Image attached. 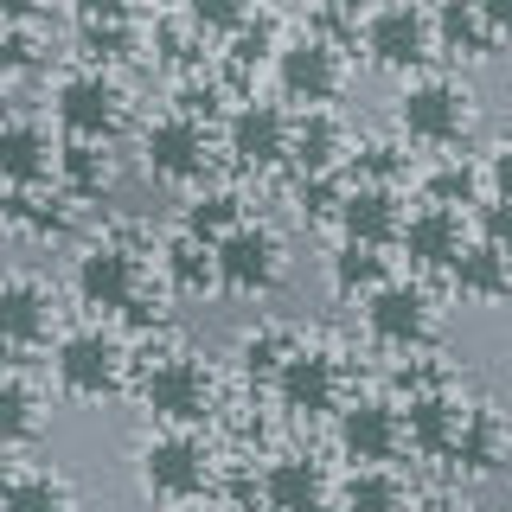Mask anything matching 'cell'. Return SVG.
Returning <instances> with one entry per match:
<instances>
[{
    "instance_id": "3957f363",
    "label": "cell",
    "mask_w": 512,
    "mask_h": 512,
    "mask_svg": "<svg viewBox=\"0 0 512 512\" xmlns=\"http://www.w3.org/2000/svg\"><path fill=\"white\" fill-rule=\"evenodd\" d=\"M52 372H58V384L71 397H109L122 384V346H116V333H103V327L64 333L58 352H52Z\"/></svg>"
},
{
    "instance_id": "8992f818",
    "label": "cell",
    "mask_w": 512,
    "mask_h": 512,
    "mask_svg": "<svg viewBox=\"0 0 512 512\" xmlns=\"http://www.w3.org/2000/svg\"><path fill=\"white\" fill-rule=\"evenodd\" d=\"M276 397L288 416H327L340 404V365H333V352L320 346H288V359L276 365Z\"/></svg>"
},
{
    "instance_id": "7a4b0ae2",
    "label": "cell",
    "mask_w": 512,
    "mask_h": 512,
    "mask_svg": "<svg viewBox=\"0 0 512 512\" xmlns=\"http://www.w3.org/2000/svg\"><path fill=\"white\" fill-rule=\"evenodd\" d=\"M212 276L237 295H256V288H276L282 276V237L269 224H231V231L212 244Z\"/></svg>"
},
{
    "instance_id": "836d02e7",
    "label": "cell",
    "mask_w": 512,
    "mask_h": 512,
    "mask_svg": "<svg viewBox=\"0 0 512 512\" xmlns=\"http://www.w3.org/2000/svg\"><path fill=\"white\" fill-rule=\"evenodd\" d=\"M340 180H333V173H314V180H301L295 186V199H301V212L308 218H333V205H340Z\"/></svg>"
},
{
    "instance_id": "e0dca14e",
    "label": "cell",
    "mask_w": 512,
    "mask_h": 512,
    "mask_svg": "<svg viewBox=\"0 0 512 512\" xmlns=\"http://www.w3.org/2000/svg\"><path fill=\"white\" fill-rule=\"evenodd\" d=\"M263 506L269 512H320L327 506V474L314 455H276L263 468Z\"/></svg>"
},
{
    "instance_id": "ab89813d",
    "label": "cell",
    "mask_w": 512,
    "mask_h": 512,
    "mask_svg": "<svg viewBox=\"0 0 512 512\" xmlns=\"http://www.w3.org/2000/svg\"><path fill=\"white\" fill-rule=\"evenodd\" d=\"M32 13H39V0H0V26H20Z\"/></svg>"
},
{
    "instance_id": "484cf974",
    "label": "cell",
    "mask_w": 512,
    "mask_h": 512,
    "mask_svg": "<svg viewBox=\"0 0 512 512\" xmlns=\"http://www.w3.org/2000/svg\"><path fill=\"white\" fill-rule=\"evenodd\" d=\"M0 512H71V487L58 474H13L0 493Z\"/></svg>"
},
{
    "instance_id": "f1b7e54d",
    "label": "cell",
    "mask_w": 512,
    "mask_h": 512,
    "mask_svg": "<svg viewBox=\"0 0 512 512\" xmlns=\"http://www.w3.org/2000/svg\"><path fill=\"white\" fill-rule=\"evenodd\" d=\"M231 224H244L231 192H199V199L186 205V237H192V244H218Z\"/></svg>"
},
{
    "instance_id": "2e32d148",
    "label": "cell",
    "mask_w": 512,
    "mask_h": 512,
    "mask_svg": "<svg viewBox=\"0 0 512 512\" xmlns=\"http://www.w3.org/2000/svg\"><path fill=\"white\" fill-rule=\"evenodd\" d=\"M461 244H468L461 237V212H448V205H423V212H410L397 224V250L410 256V269H448Z\"/></svg>"
},
{
    "instance_id": "e575fe53",
    "label": "cell",
    "mask_w": 512,
    "mask_h": 512,
    "mask_svg": "<svg viewBox=\"0 0 512 512\" xmlns=\"http://www.w3.org/2000/svg\"><path fill=\"white\" fill-rule=\"evenodd\" d=\"M269 45H276V32H269V20H244V26H237V39H231V58L237 64H256V58H269Z\"/></svg>"
},
{
    "instance_id": "ba28073f",
    "label": "cell",
    "mask_w": 512,
    "mask_h": 512,
    "mask_svg": "<svg viewBox=\"0 0 512 512\" xmlns=\"http://www.w3.org/2000/svg\"><path fill=\"white\" fill-rule=\"evenodd\" d=\"M365 52L384 71H410V64L429 58V13L410 7V0H384V7L365 20Z\"/></svg>"
},
{
    "instance_id": "d6986e66",
    "label": "cell",
    "mask_w": 512,
    "mask_h": 512,
    "mask_svg": "<svg viewBox=\"0 0 512 512\" xmlns=\"http://www.w3.org/2000/svg\"><path fill=\"white\" fill-rule=\"evenodd\" d=\"M442 461H455L461 474H493V468L506 461V429H500V416H493V410H461V429H455V442H448Z\"/></svg>"
},
{
    "instance_id": "9a60e30c",
    "label": "cell",
    "mask_w": 512,
    "mask_h": 512,
    "mask_svg": "<svg viewBox=\"0 0 512 512\" xmlns=\"http://www.w3.org/2000/svg\"><path fill=\"white\" fill-rule=\"evenodd\" d=\"M333 218H340L346 244L384 250V244H397L404 205H397V192H391V186H346V192H340V205H333Z\"/></svg>"
},
{
    "instance_id": "b9f144b4",
    "label": "cell",
    "mask_w": 512,
    "mask_h": 512,
    "mask_svg": "<svg viewBox=\"0 0 512 512\" xmlns=\"http://www.w3.org/2000/svg\"><path fill=\"white\" fill-rule=\"evenodd\" d=\"M186 512H218V506H186Z\"/></svg>"
},
{
    "instance_id": "f35d334b",
    "label": "cell",
    "mask_w": 512,
    "mask_h": 512,
    "mask_svg": "<svg viewBox=\"0 0 512 512\" xmlns=\"http://www.w3.org/2000/svg\"><path fill=\"white\" fill-rule=\"evenodd\" d=\"M468 7L480 13V26H487L493 39H500V32L512 26V0H468Z\"/></svg>"
},
{
    "instance_id": "ac0fdd59",
    "label": "cell",
    "mask_w": 512,
    "mask_h": 512,
    "mask_svg": "<svg viewBox=\"0 0 512 512\" xmlns=\"http://www.w3.org/2000/svg\"><path fill=\"white\" fill-rule=\"evenodd\" d=\"M52 327V288L32 276H7L0 282V340L7 346H39Z\"/></svg>"
},
{
    "instance_id": "74e56055",
    "label": "cell",
    "mask_w": 512,
    "mask_h": 512,
    "mask_svg": "<svg viewBox=\"0 0 512 512\" xmlns=\"http://www.w3.org/2000/svg\"><path fill=\"white\" fill-rule=\"evenodd\" d=\"M77 7V20L96 26V20H128V0H71Z\"/></svg>"
},
{
    "instance_id": "30bf717a",
    "label": "cell",
    "mask_w": 512,
    "mask_h": 512,
    "mask_svg": "<svg viewBox=\"0 0 512 512\" xmlns=\"http://www.w3.org/2000/svg\"><path fill=\"white\" fill-rule=\"evenodd\" d=\"M52 109L77 141H96V135H109V128L122 122V90H116V77H103V71H71L58 84Z\"/></svg>"
},
{
    "instance_id": "7402d4cb",
    "label": "cell",
    "mask_w": 512,
    "mask_h": 512,
    "mask_svg": "<svg viewBox=\"0 0 512 512\" xmlns=\"http://www.w3.org/2000/svg\"><path fill=\"white\" fill-rule=\"evenodd\" d=\"M397 429H404L410 448H423V455H448V442H455V429H461V404L442 397V391H423V397H410V410L397 416Z\"/></svg>"
},
{
    "instance_id": "603a6c76",
    "label": "cell",
    "mask_w": 512,
    "mask_h": 512,
    "mask_svg": "<svg viewBox=\"0 0 512 512\" xmlns=\"http://www.w3.org/2000/svg\"><path fill=\"white\" fill-rule=\"evenodd\" d=\"M448 276H455V288L468 301H500L506 295V244H461L455 263H448Z\"/></svg>"
},
{
    "instance_id": "5bb4252c",
    "label": "cell",
    "mask_w": 512,
    "mask_h": 512,
    "mask_svg": "<svg viewBox=\"0 0 512 512\" xmlns=\"http://www.w3.org/2000/svg\"><path fill=\"white\" fill-rule=\"evenodd\" d=\"M224 141H231L237 167H282L288 160V116L276 103H237L231 122H224Z\"/></svg>"
},
{
    "instance_id": "d6a6232c",
    "label": "cell",
    "mask_w": 512,
    "mask_h": 512,
    "mask_svg": "<svg viewBox=\"0 0 512 512\" xmlns=\"http://www.w3.org/2000/svg\"><path fill=\"white\" fill-rule=\"evenodd\" d=\"M52 160L64 167V180H71L77 192H96V186H103V154H96L90 141H71V148H58Z\"/></svg>"
},
{
    "instance_id": "f546056e",
    "label": "cell",
    "mask_w": 512,
    "mask_h": 512,
    "mask_svg": "<svg viewBox=\"0 0 512 512\" xmlns=\"http://www.w3.org/2000/svg\"><path fill=\"white\" fill-rule=\"evenodd\" d=\"M288 359V333H276V327H263V333H250L244 346H237V372L244 378H276V365Z\"/></svg>"
},
{
    "instance_id": "1f68e13d",
    "label": "cell",
    "mask_w": 512,
    "mask_h": 512,
    "mask_svg": "<svg viewBox=\"0 0 512 512\" xmlns=\"http://www.w3.org/2000/svg\"><path fill=\"white\" fill-rule=\"evenodd\" d=\"M186 20L199 32H237L250 20V0H186Z\"/></svg>"
},
{
    "instance_id": "4dcf8cb0",
    "label": "cell",
    "mask_w": 512,
    "mask_h": 512,
    "mask_svg": "<svg viewBox=\"0 0 512 512\" xmlns=\"http://www.w3.org/2000/svg\"><path fill=\"white\" fill-rule=\"evenodd\" d=\"M167 276L180 288H205V282H212V250L192 244V237H173V244H167Z\"/></svg>"
},
{
    "instance_id": "4316f807",
    "label": "cell",
    "mask_w": 512,
    "mask_h": 512,
    "mask_svg": "<svg viewBox=\"0 0 512 512\" xmlns=\"http://www.w3.org/2000/svg\"><path fill=\"white\" fill-rule=\"evenodd\" d=\"M327 276H333V288L340 295H372V288L384 282V250H365V244H340L333 250V263H327Z\"/></svg>"
},
{
    "instance_id": "ffe728a7",
    "label": "cell",
    "mask_w": 512,
    "mask_h": 512,
    "mask_svg": "<svg viewBox=\"0 0 512 512\" xmlns=\"http://www.w3.org/2000/svg\"><path fill=\"white\" fill-rule=\"evenodd\" d=\"M52 135H45L39 122H0V180L13 186H32L52 173Z\"/></svg>"
},
{
    "instance_id": "d4e9b609",
    "label": "cell",
    "mask_w": 512,
    "mask_h": 512,
    "mask_svg": "<svg viewBox=\"0 0 512 512\" xmlns=\"http://www.w3.org/2000/svg\"><path fill=\"white\" fill-rule=\"evenodd\" d=\"M340 512H404V480L391 468H352L340 487Z\"/></svg>"
},
{
    "instance_id": "d590c367",
    "label": "cell",
    "mask_w": 512,
    "mask_h": 512,
    "mask_svg": "<svg viewBox=\"0 0 512 512\" xmlns=\"http://www.w3.org/2000/svg\"><path fill=\"white\" fill-rule=\"evenodd\" d=\"M84 45H90V52H103V58H122L128 52V20H96V26H84Z\"/></svg>"
},
{
    "instance_id": "277c9868",
    "label": "cell",
    "mask_w": 512,
    "mask_h": 512,
    "mask_svg": "<svg viewBox=\"0 0 512 512\" xmlns=\"http://www.w3.org/2000/svg\"><path fill=\"white\" fill-rule=\"evenodd\" d=\"M205 474H212V448L192 436V429H167V436H154L141 448V480H148V493H160V500H192L205 487Z\"/></svg>"
},
{
    "instance_id": "44dd1931",
    "label": "cell",
    "mask_w": 512,
    "mask_h": 512,
    "mask_svg": "<svg viewBox=\"0 0 512 512\" xmlns=\"http://www.w3.org/2000/svg\"><path fill=\"white\" fill-rule=\"evenodd\" d=\"M340 148H346V135H340V122H333L327 109H308L301 122H288V160L301 167V180L333 173L340 167Z\"/></svg>"
},
{
    "instance_id": "8d00e7d4",
    "label": "cell",
    "mask_w": 512,
    "mask_h": 512,
    "mask_svg": "<svg viewBox=\"0 0 512 512\" xmlns=\"http://www.w3.org/2000/svg\"><path fill=\"white\" fill-rule=\"evenodd\" d=\"M0 64H7V71H20V64H32V39H26V32L0 26Z\"/></svg>"
},
{
    "instance_id": "8fae6325",
    "label": "cell",
    "mask_w": 512,
    "mask_h": 512,
    "mask_svg": "<svg viewBox=\"0 0 512 512\" xmlns=\"http://www.w3.org/2000/svg\"><path fill=\"white\" fill-rule=\"evenodd\" d=\"M397 442H404V429H397V410L384 397H352L340 410V455L352 468H384Z\"/></svg>"
},
{
    "instance_id": "60d3db41",
    "label": "cell",
    "mask_w": 512,
    "mask_h": 512,
    "mask_svg": "<svg viewBox=\"0 0 512 512\" xmlns=\"http://www.w3.org/2000/svg\"><path fill=\"white\" fill-rule=\"evenodd\" d=\"M13 487V448H0V493Z\"/></svg>"
},
{
    "instance_id": "52a82bcc",
    "label": "cell",
    "mask_w": 512,
    "mask_h": 512,
    "mask_svg": "<svg viewBox=\"0 0 512 512\" xmlns=\"http://www.w3.org/2000/svg\"><path fill=\"white\" fill-rule=\"evenodd\" d=\"M365 327H372L378 346H416V340H429V327H436L429 288L423 282H378L372 295H365Z\"/></svg>"
},
{
    "instance_id": "5b68a950",
    "label": "cell",
    "mask_w": 512,
    "mask_h": 512,
    "mask_svg": "<svg viewBox=\"0 0 512 512\" xmlns=\"http://www.w3.org/2000/svg\"><path fill=\"white\" fill-rule=\"evenodd\" d=\"M397 122H404L410 141H455L468 128V90L455 77H416L397 96Z\"/></svg>"
},
{
    "instance_id": "4fadbf2b",
    "label": "cell",
    "mask_w": 512,
    "mask_h": 512,
    "mask_svg": "<svg viewBox=\"0 0 512 512\" xmlns=\"http://www.w3.org/2000/svg\"><path fill=\"white\" fill-rule=\"evenodd\" d=\"M141 160H148L154 180H199L205 173V128L192 116H160L148 122V135H141Z\"/></svg>"
},
{
    "instance_id": "6da1fadb",
    "label": "cell",
    "mask_w": 512,
    "mask_h": 512,
    "mask_svg": "<svg viewBox=\"0 0 512 512\" xmlns=\"http://www.w3.org/2000/svg\"><path fill=\"white\" fill-rule=\"evenodd\" d=\"M141 404H148L160 423L192 429V423H205V410H212V372H205L199 359H186V352L154 359L148 378H141Z\"/></svg>"
},
{
    "instance_id": "7c38bea8",
    "label": "cell",
    "mask_w": 512,
    "mask_h": 512,
    "mask_svg": "<svg viewBox=\"0 0 512 512\" xmlns=\"http://www.w3.org/2000/svg\"><path fill=\"white\" fill-rule=\"evenodd\" d=\"M71 282H77V295H84V308H103V314H122L128 301L141 295V269L122 244H90L77 256Z\"/></svg>"
},
{
    "instance_id": "9c48e42d",
    "label": "cell",
    "mask_w": 512,
    "mask_h": 512,
    "mask_svg": "<svg viewBox=\"0 0 512 512\" xmlns=\"http://www.w3.org/2000/svg\"><path fill=\"white\" fill-rule=\"evenodd\" d=\"M276 84H282L288 103L320 109L333 90H340V52H333L327 39H314V32H301V39H288L276 52Z\"/></svg>"
},
{
    "instance_id": "83f0119b",
    "label": "cell",
    "mask_w": 512,
    "mask_h": 512,
    "mask_svg": "<svg viewBox=\"0 0 512 512\" xmlns=\"http://www.w3.org/2000/svg\"><path fill=\"white\" fill-rule=\"evenodd\" d=\"M39 429V397L26 378H0V448H13L20 436Z\"/></svg>"
},
{
    "instance_id": "cb8c5ba5",
    "label": "cell",
    "mask_w": 512,
    "mask_h": 512,
    "mask_svg": "<svg viewBox=\"0 0 512 512\" xmlns=\"http://www.w3.org/2000/svg\"><path fill=\"white\" fill-rule=\"evenodd\" d=\"M429 45H442V52H455V58H487L500 39L480 26V13L468 7V0H442L436 20H429Z\"/></svg>"
}]
</instances>
